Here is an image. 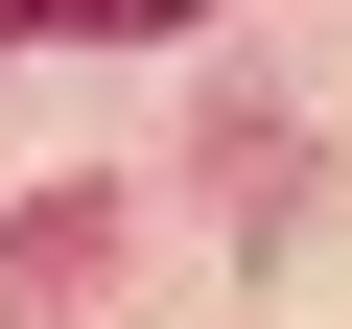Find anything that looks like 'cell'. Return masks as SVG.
Here are the masks:
<instances>
[{
  "label": "cell",
  "mask_w": 352,
  "mask_h": 329,
  "mask_svg": "<svg viewBox=\"0 0 352 329\" xmlns=\"http://www.w3.org/2000/svg\"><path fill=\"white\" fill-rule=\"evenodd\" d=\"M141 24H188V0H0V47H141Z\"/></svg>",
  "instance_id": "6da1fadb"
}]
</instances>
